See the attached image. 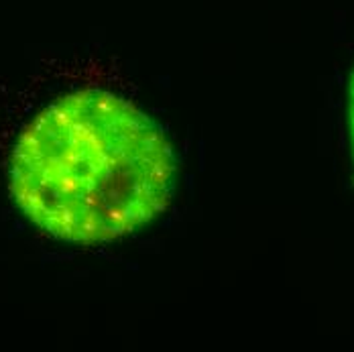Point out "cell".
<instances>
[{
  "label": "cell",
  "instance_id": "1",
  "mask_svg": "<svg viewBox=\"0 0 354 352\" xmlns=\"http://www.w3.org/2000/svg\"><path fill=\"white\" fill-rule=\"evenodd\" d=\"M171 145L139 108L100 90L64 96L21 133L10 192L47 234L77 245L114 241L167 208Z\"/></svg>",
  "mask_w": 354,
  "mask_h": 352
},
{
  "label": "cell",
  "instance_id": "2",
  "mask_svg": "<svg viewBox=\"0 0 354 352\" xmlns=\"http://www.w3.org/2000/svg\"><path fill=\"white\" fill-rule=\"evenodd\" d=\"M348 120H351V141H353L354 155V70L351 75V86H348Z\"/></svg>",
  "mask_w": 354,
  "mask_h": 352
}]
</instances>
